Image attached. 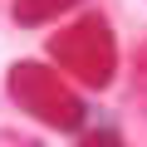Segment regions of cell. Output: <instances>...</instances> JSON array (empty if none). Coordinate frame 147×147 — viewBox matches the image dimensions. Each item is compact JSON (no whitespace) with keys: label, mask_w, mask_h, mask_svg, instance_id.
Returning a JSON list of instances; mask_svg holds the SVG:
<instances>
[{"label":"cell","mask_w":147,"mask_h":147,"mask_svg":"<svg viewBox=\"0 0 147 147\" xmlns=\"http://www.w3.org/2000/svg\"><path fill=\"white\" fill-rule=\"evenodd\" d=\"M49 54L59 59V69H69L74 79H84L93 88H103L113 79V69H118V44H113L108 25L98 15H84L74 30H59L49 39Z\"/></svg>","instance_id":"1"},{"label":"cell","mask_w":147,"mask_h":147,"mask_svg":"<svg viewBox=\"0 0 147 147\" xmlns=\"http://www.w3.org/2000/svg\"><path fill=\"white\" fill-rule=\"evenodd\" d=\"M10 98L34 113L39 123L59 127V132H74V127H84V103L74 98L64 84H59V74H49L44 64H15L10 69Z\"/></svg>","instance_id":"2"},{"label":"cell","mask_w":147,"mask_h":147,"mask_svg":"<svg viewBox=\"0 0 147 147\" xmlns=\"http://www.w3.org/2000/svg\"><path fill=\"white\" fill-rule=\"evenodd\" d=\"M74 5H79V0H15V5H10V20L30 30V25H49L54 15H64Z\"/></svg>","instance_id":"3"},{"label":"cell","mask_w":147,"mask_h":147,"mask_svg":"<svg viewBox=\"0 0 147 147\" xmlns=\"http://www.w3.org/2000/svg\"><path fill=\"white\" fill-rule=\"evenodd\" d=\"M103 147H118V142H103Z\"/></svg>","instance_id":"4"}]
</instances>
